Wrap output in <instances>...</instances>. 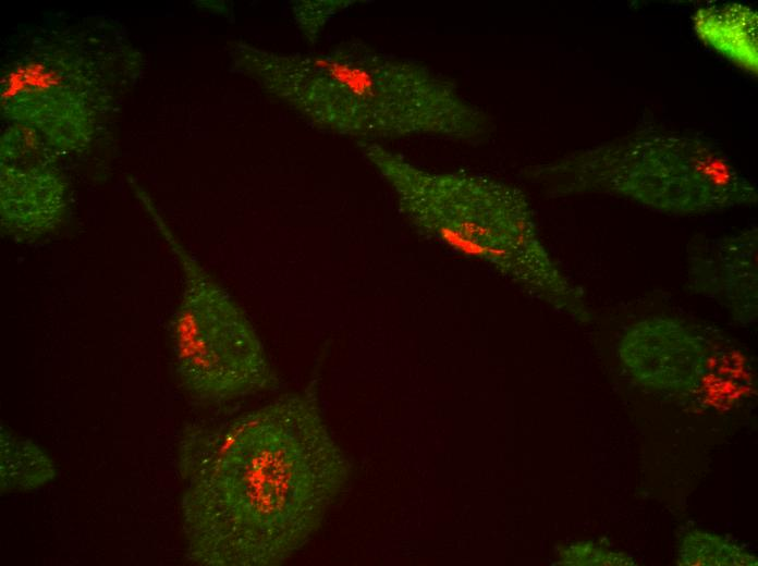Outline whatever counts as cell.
<instances>
[{
	"label": "cell",
	"mask_w": 758,
	"mask_h": 566,
	"mask_svg": "<svg viewBox=\"0 0 758 566\" xmlns=\"http://www.w3.org/2000/svg\"><path fill=\"white\" fill-rule=\"evenodd\" d=\"M526 180L550 198L602 194L675 216L758 202V189L718 144L699 133L643 127L553 161Z\"/></svg>",
	"instance_id": "obj_4"
},
{
	"label": "cell",
	"mask_w": 758,
	"mask_h": 566,
	"mask_svg": "<svg viewBox=\"0 0 758 566\" xmlns=\"http://www.w3.org/2000/svg\"><path fill=\"white\" fill-rule=\"evenodd\" d=\"M619 356L644 387L701 407L730 406L754 393L753 365L720 330L655 316L632 324Z\"/></svg>",
	"instance_id": "obj_7"
},
{
	"label": "cell",
	"mask_w": 758,
	"mask_h": 566,
	"mask_svg": "<svg viewBox=\"0 0 758 566\" xmlns=\"http://www.w3.org/2000/svg\"><path fill=\"white\" fill-rule=\"evenodd\" d=\"M356 1L350 0H302L294 1L292 12L294 21L311 44L317 41L319 33L326 23L338 12L351 7Z\"/></svg>",
	"instance_id": "obj_14"
},
{
	"label": "cell",
	"mask_w": 758,
	"mask_h": 566,
	"mask_svg": "<svg viewBox=\"0 0 758 566\" xmlns=\"http://www.w3.org/2000/svg\"><path fill=\"white\" fill-rule=\"evenodd\" d=\"M48 29L1 71V115L36 128L63 157L87 150L138 75L142 58L115 30Z\"/></svg>",
	"instance_id": "obj_5"
},
{
	"label": "cell",
	"mask_w": 758,
	"mask_h": 566,
	"mask_svg": "<svg viewBox=\"0 0 758 566\" xmlns=\"http://www.w3.org/2000/svg\"><path fill=\"white\" fill-rule=\"evenodd\" d=\"M167 238L183 276L168 327L181 389L206 404L276 390L279 376L243 309L170 233Z\"/></svg>",
	"instance_id": "obj_6"
},
{
	"label": "cell",
	"mask_w": 758,
	"mask_h": 566,
	"mask_svg": "<svg viewBox=\"0 0 758 566\" xmlns=\"http://www.w3.org/2000/svg\"><path fill=\"white\" fill-rule=\"evenodd\" d=\"M62 156L34 127L10 122L0 138L1 163L15 165H49Z\"/></svg>",
	"instance_id": "obj_13"
},
{
	"label": "cell",
	"mask_w": 758,
	"mask_h": 566,
	"mask_svg": "<svg viewBox=\"0 0 758 566\" xmlns=\"http://www.w3.org/2000/svg\"><path fill=\"white\" fill-rule=\"evenodd\" d=\"M56 476L54 462L38 444L1 424V494L36 490L51 482Z\"/></svg>",
	"instance_id": "obj_11"
},
{
	"label": "cell",
	"mask_w": 758,
	"mask_h": 566,
	"mask_svg": "<svg viewBox=\"0 0 758 566\" xmlns=\"http://www.w3.org/2000/svg\"><path fill=\"white\" fill-rule=\"evenodd\" d=\"M757 251L756 225L701 241L688 254L687 290L717 302L742 325L756 322Z\"/></svg>",
	"instance_id": "obj_8"
},
{
	"label": "cell",
	"mask_w": 758,
	"mask_h": 566,
	"mask_svg": "<svg viewBox=\"0 0 758 566\" xmlns=\"http://www.w3.org/2000/svg\"><path fill=\"white\" fill-rule=\"evenodd\" d=\"M572 558L567 564L573 565H634V561L621 552L608 551L586 543L572 547L567 553Z\"/></svg>",
	"instance_id": "obj_15"
},
{
	"label": "cell",
	"mask_w": 758,
	"mask_h": 566,
	"mask_svg": "<svg viewBox=\"0 0 758 566\" xmlns=\"http://www.w3.org/2000/svg\"><path fill=\"white\" fill-rule=\"evenodd\" d=\"M232 67L311 125L356 142L432 136L487 142L491 116L455 82L413 59L347 40L321 52H279L245 41Z\"/></svg>",
	"instance_id": "obj_2"
},
{
	"label": "cell",
	"mask_w": 758,
	"mask_h": 566,
	"mask_svg": "<svg viewBox=\"0 0 758 566\" xmlns=\"http://www.w3.org/2000/svg\"><path fill=\"white\" fill-rule=\"evenodd\" d=\"M678 565L753 566L757 558L743 547L720 536L704 531H692L681 542Z\"/></svg>",
	"instance_id": "obj_12"
},
{
	"label": "cell",
	"mask_w": 758,
	"mask_h": 566,
	"mask_svg": "<svg viewBox=\"0 0 758 566\" xmlns=\"http://www.w3.org/2000/svg\"><path fill=\"white\" fill-rule=\"evenodd\" d=\"M205 441L182 470L180 500L186 555L197 565H282L320 530L350 480L314 382Z\"/></svg>",
	"instance_id": "obj_1"
},
{
	"label": "cell",
	"mask_w": 758,
	"mask_h": 566,
	"mask_svg": "<svg viewBox=\"0 0 758 566\" xmlns=\"http://www.w3.org/2000/svg\"><path fill=\"white\" fill-rule=\"evenodd\" d=\"M693 27L707 46L741 69L758 72V14L741 2L708 4L693 15Z\"/></svg>",
	"instance_id": "obj_10"
},
{
	"label": "cell",
	"mask_w": 758,
	"mask_h": 566,
	"mask_svg": "<svg viewBox=\"0 0 758 566\" xmlns=\"http://www.w3.org/2000/svg\"><path fill=\"white\" fill-rule=\"evenodd\" d=\"M68 209V186L54 167L0 162V221L4 235L22 242L40 238L64 222Z\"/></svg>",
	"instance_id": "obj_9"
},
{
	"label": "cell",
	"mask_w": 758,
	"mask_h": 566,
	"mask_svg": "<svg viewBox=\"0 0 758 566\" xmlns=\"http://www.w3.org/2000/svg\"><path fill=\"white\" fill-rule=\"evenodd\" d=\"M356 147L391 187L400 213L420 236L488 266L578 323L591 322L584 291L549 253L518 186L465 170H428L379 143L356 142Z\"/></svg>",
	"instance_id": "obj_3"
}]
</instances>
